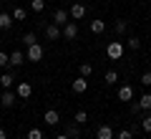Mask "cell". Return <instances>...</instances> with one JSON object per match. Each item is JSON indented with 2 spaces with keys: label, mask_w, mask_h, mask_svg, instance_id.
<instances>
[{
  "label": "cell",
  "mask_w": 151,
  "mask_h": 139,
  "mask_svg": "<svg viewBox=\"0 0 151 139\" xmlns=\"http://www.w3.org/2000/svg\"><path fill=\"white\" fill-rule=\"evenodd\" d=\"M106 56H108L111 61H119L121 56H124V43H121V41H111V43L106 46Z\"/></svg>",
  "instance_id": "cell-1"
},
{
  "label": "cell",
  "mask_w": 151,
  "mask_h": 139,
  "mask_svg": "<svg viewBox=\"0 0 151 139\" xmlns=\"http://www.w3.org/2000/svg\"><path fill=\"white\" fill-rule=\"evenodd\" d=\"M25 58H28V61H33V63L43 61V46H40V43H33V46H28V51H25Z\"/></svg>",
  "instance_id": "cell-2"
},
{
  "label": "cell",
  "mask_w": 151,
  "mask_h": 139,
  "mask_svg": "<svg viewBox=\"0 0 151 139\" xmlns=\"http://www.w3.org/2000/svg\"><path fill=\"white\" fill-rule=\"evenodd\" d=\"M15 101H18V94H15L13 89H5V91H3V96H0V104H3L5 109L15 106Z\"/></svg>",
  "instance_id": "cell-3"
},
{
  "label": "cell",
  "mask_w": 151,
  "mask_h": 139,
  "mask_svg": "<svg viewBox=\"0 0 151 139\" xmlns=\"http://www.w3.org/2000/svg\"><path fill=\"white\" fill-rule=\"evenodd\" d=\"M60 31H63V38H65V41H73V38L78 36V23H76V20H68Z\"/></svg>",
  "instance_id": "cell-4"
},
{
  "label": "cell",
  "mask_w": 151,
  "mask_h": 139,
  "mask_svg": "<svg viewBox=\"0 0 151 139\" xmlns=\"http://www.w3.org/2000/svg\"><path fill=\"white\" fill-rule=\"evenodd\" d=\"M45 38H48V41H58V38H63V31H60V25H55V23H48V25H45Z\"/></svg>",
  "instance_id": "cell-5"
},
{
  "label": "cell",
  "mask_w": 151,
  "mask_h": 139,
  "mask_svg": "<svg viewBox=\"0 0 151 139\" xmlns=\"http://www.w3.org/2000/svg\"><path fill=\"white\" fill-rule=\"evenodd\" d=\"M68 15H70V20H81V18L86 15V5H83V3H73L70 10H68Z\"/></svg>",
  "instance_id": "cell-6"
},
{
  "label": "cell",
  "mask_w": 151,
  "mask_h": 139,
  "mask_svg": "<svg viewBox=\"0 0 151 139\" xmlns=\"http://www.w3.org/2000/svg\"><path fill=\"white\" fill-rule=\"evenodd\" d=\"M116 134H113V127L111 124H101V127L96 129V139H113Z\"/></svg>",
  "instance_id": "cell-7"
},
{
  "label": "cell",
  "mask_w": 151,
  "mask_h": 139,
  "mask_svg": "<svg viewBox=\"0 0 151 139\" xmlns=\"http://www.w3.org/2000/svg\"><path fill=\"white\" fill-rule=\"evenodd\" d=\"M15 94H18V99H28L33 94V86L28 84V81H20V84L15 86Z\"/></svg>",
  "instance_id": "cell-8"
},
{
  "label": "cell",
  "mask_w": 151,
  "mask_h": 139,
  "mask_svg": "<svg viewBox=\"0 0 151 139\" xmlns=\"http://www.w3.org/2000/svg\"><path fill=\"white\" fill-rule=\"evenodd\" d=\"M68 18H70V15H68V10H63V8H58V10L53 13V23H55V25H60V28L68 23Z\"/></svg>",
  "instance_id": "cell-9"
},
{
  "label": "cell",
  "mask_w": 151,
  "mask_h": 139,
  "mask_svg": "<svg viewBox=\"0 0 151 139\" xmlns=\"http://www.w3.org/2000/svg\"><path fill=\"white\" fill-rule=\"evenodd\" d=\"M43 122L50 124V127H55V124H60V114L55 111V109H48V111L43 114Z\"/></svg>",
  "instance_id": "cell-10"
},
{
  "label": "cell",
  "mask_w": 151,
  "mask_h": 139,
  "mask_svg": "<svg viewBox=\"0 0 151 139\" xmlns=\"http://www.w3.org/2000/svg\"><path fill=\"white\" fill-rule=\"evenodd\" d=\"M70 89H73V94H86V89H88V81L83 79V76H78V79L70 84Z\"/></svg>",
  "instance_id": "cell-11"
},
{
  "label": "cell",
  "mask_w": 151,
  "mask_h": 139,
  "mask_svg": "<svg viewBox=\"0 0 151 139\" xmlns=\"http://www.w3.org/2000/svg\"><path fill=\"white\" fill-rule=\"evenodd\" d=\"M119 101H134V89L129 84H124L119 89Z\"/></svg>",
  "instance_id": "cell-12"
},
{
  "label": "cell",
  "mask_w": 151,
  "mask_h": 139,
  "mask_svg": "<svg viewBox=\"0 0 151 139\" xmlns=\"http://www.w3.org/2000/svg\"><path fill=\"white\" fill-rule=\"evenodd\" d=\"M25 53H23V51H13V53H10V66H15V68H18V66H23V63H25Z\"/></svg>",
  "instance_id": "cell-13"
},
{
  "label": "cell",
  "mask_w": 151,
  "mask_h": 139,
  "mask_svg": "<svg viewBox=\"0 0 151 139\" xmlns=\"http://www.w3.org/2000/svg\"><path fill=\"white\" fill-rule=\"evenodd\" d=\"M88 28H91V33L101 36V33L106 31V20H98V18H96V20H91V23H88Z\"/></svg>",
  "instance_id": "cell-14"
},
{
  "label": "cell",
  "mask_w": 151,
  "mask_h": 139,
  "mask_svg": "<svg viewBox=\"0 0 151 139\" xmlns=\"http://www.w3.org/2000/svg\"><path fill=\"white\" fill-rule=\"evenodd\" d=\"M13 28V15L10 13H0V31H10Z\"/></svg>",
  "instance_id": "cell-15"
},
{
  "label": "cell",
  "mask_w": 151,
  "mask_h": 139,
  "mask_svg": "<svg viewBox=\"0 0 151 139\" xmlns=\"http://www.w3.org/2000/svg\"><path fill=\"white\" fill-rule=\"evenodd\" d=\"M0 86H3V89H13V86H15V76L13 74H3L0 76Z\"/></svg>",
  "instance_id": "cell-16"
},
{
  "label": "cell",
  "mask_w": 151,
  "mask_h": 139,
  "mask_svg": "<svg viewBox=\"0 0 151 139\" xmlns=\"http://www.w3.org/2000/svg\"><path fill=\"white\" fill-rule=\"evenodd\" d=\"M63 134H68L70 139H78V137H81V129H78V124H68Z\"/></svg>",
  "instance_id": "cell-17"
},
{
  "label": "cell",
  "mask_w": 151,
  "mask_h": 139,
  "mask_svg": "<svg viewBox=\"0 0 151 139\" xmlns=\"http://www.w3.org/2000/svg\"><path fill=\"white\" fill-rule=\"evenodd\" d=\"M113 31H116V36H124V33L129 31V23L126 20H116L113 23Z\"/></svg>",
  "instance_id": "cell-18"
},
{
  "label": "cell",
  "mask_w": 151,
  "mask_h": 139,
  "mask_svg": "<svg viewBox=\"0 0 151 139\" xmlns=\"http://www.w3.org/2000/svg\"><path fill=\"white\" fill-rule=\"evenodd\" d=\"M103 81H106V84L108 86H113V84H116V81H119V74H116V71H106V74H103Z\"/></svg>",
  "instance_id": "cell-19"
},
{
  "label": "cell",
  "mask_w": 151,
  "mask_h": 139,
  "mask_svg": "<svg viewBox=\"0 0 151 139\" xmlns=\"http://www.w3.org/2000/svg\"><path fill=\"white\" fill-rule=\"evenodd\" d=\"M73 122H76V124H86V122H88V111H83V109H78V111L73 114Z\"/></svg>",
  "instance_id": "cell-20"
},
{
  "label": "cell",
  "mask_w": 151,
  "mask_h": 139,
  "mask_svg": "<svg viewBox=\"0 0 151 139\" xmlns=\"http://www.w3.org/2000/svg\"><path fill=\"white\" fill-rule=\"evenodd\" d=\"M30 10L33 13H43L45 10V0H30Z\"/></svg>",
  "instance_id": "cell-21"
},
{
  "label": "cell",
  "mask_w": 151,
  "mask_h": 139,
  "mask_svg": "<svg viewBox=\"0 0 151 139\" xmlns=\"http://www.w3.org/2000/svg\"><path fill=\"white\" fill-rule=\"evenodd\" d=\"M139 104H141L144 111H151V94H144V96L139 99Z\"/></svg>",
  "instance_id": "cell-22"
},
{
  "label": "cell",
  "mask_w": 151,
  "mask_h": 139,
  "mask_svg": "<svg viewBox=\"0 0 151 139\" xmlns=\"http://www.w3.org/2000/svg\"><path fill=\"white\" fill-rule=\"evenodd\" d=\"M10 15H13V20H15V23H18V20H25V15H28V13H25V10H23V8H15V10H13V13H10Z\"/></svg>",
  "instance_id": "cell-23"
},
{
  "label": "cell",
  "mask_w": 151,
  "mask_h": 139,
  "mask_svg": "<svg viewBox=\"0 0 151 139\" xmlns=\"http://www.w3.org/2000/svg\"><path fill=\"white\" fill-rule=\"evenodd\" d=\"M126 46H129L131 51H139V48H141V41L134 36V38H129V41H126Z\"/></svg>",
  "instance_id": "cell-24"
},
{
  "label": "cell",
  "mask_w": 151,
  "mask_h": 139,
  "mask_svg": "<svg viewBox=\"0 0 151 139\" xmlns=\"http://www.w3.org/2000/svg\"><path fill=\"white\" fill-rule=\"evenodd\" d=\"M91 74H93V66L91 63H81V76H83V79H88Z\"/></svg>",
  "instance_id": "cell-25"
},
{
  "label": "cell",
  "mask_w": 151,
  "mask_h": 139,
  "mask_svg": "<svg viewBox=\"0 0 151 139\" xmlns=\"http://www.w3.org/2000/svg\"><path fill=\"white\" fill-rule=\"evenodd\" d=\"M23 43H25V46H33V43H38L35 33H25V36H23Z\"/></svg>",
  "instance_id": "cell-26"
},
{
  "label": "cell",
  "mask_w": 151,
  "mask_h": 139,
  "mask_svg": "<svg viewBox=\"0 0 151 139\" xmlns=\"http://www.w3.org/2000/svg\"><path fill=\"white\" fill-rule=\"evenodd\" d=\"M28 139H43V132H40L38 127H33L30 132H28Z\"/></svg>",
  "instance_id": "cell-27"
},
{
  "label": "cell",
  "mask_w": 151,
  "mask_h": 139,
  "mask_svg": "<svg viewBox=\"0 0 151 139\" xmlns=\"http://www.w3.org/2000/svg\"><path fill=\"white\" fill-rule=\"evenodd\" d=\"M116 139H134V132H131V129H121Z\"/></svg>",
  "instance_id": "cell-28"
},
{
  "label": "cell",
  "mask_w": 151,
  "mask_h": 139,
  "mask_svg": "<svg viewBox=\"0 0 151 139\" xmlns=\"http://www.w3.org/2000/svg\"><path fill=\"white\" fill-rule=\"evenodd\" d=\"M141 129L151 134V114H149V116H144V122H141Z\"/></svg>",
  "instance_id": "cell-29"
},
{
  "label": "cell",
  "mask_w": 151,
  "mask_h": 139,
  "mask_svg": "<svg viewBox=\"0 0 151 139\" xmlns=\"http://www.w3.org/2000/svg\"><path fill=\"white\" fill-rule=\"evenodd\" d=\"M8 63H10V56H8V53H3V51H0V68H5Z\"/></svg>",
  "instance_id": "cell-30"
},
{
  "label": "cell",
  "mask_w": 151,
  "mask_h": 139,
  "mask_svg": "<svg viewBox=\"0 0 151 139\" xmlns=\"http://www.w3.org/2000/svg\"><path fill=\"white\" fill-rule=\"evenodd\" d=\"M141 84H144V86H151V71H144V76H141Z\"/></svg>",
  "instance_id": "cell-31"
},
{
  "label": "cell",
  "mask_w": 151,
  "mask_h": 139,
  "mask_svg": "<svg viewBox=\"0 0 151 139\" xmlns=\"http://www.w3.org/2000/svg\"><path fill=\"white\" fill-rule=\"evenodd\" d=\"M141 111H144V109H141V104H139V101L131 104V114H141Z\"/></svg>",
  "instance_id": "cell-32"
},
{
  "label": "cell",
  "mask_w": 151,
  "mask_h": 139,
  "mask_svg": "<svg viewBox=\"0 0 151 139\" xmlns=\"http://www.w3.org/2000/svg\"><path fill=\"white\" fill-rule=\"evenodd\" d=\"M0 139H8V134H5V129H0Z\"/></svg>",
  "instance_id": "cell-33"
},
{
  "label": "cell",
  "mask_w": 151,
  "mask_h": 139,
  "mask_svg": "<svg viewBox=\"0 0 151 139\" xmlns=\"http://www.w3.org/2000/svg\"><path fill=\"white\" fill-rule=\"evenodd\" d=\"M55 139H70V137H68V134H58V137H55Z\"/></svg>",
  "instance_id": "cell-34"
}]
</instances>
